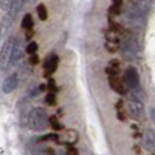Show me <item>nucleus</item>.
Returning a JSON list of instances; mask_svg holds the SVG:
<instances>
[{"label":"nucleus","instance_id":"f03ea898","mask_svg":"<svg viewBox=\"0 0 155 155\" xmlns=\"http://www.w3.org/2000/svg\"><path fill=\"white\" fill-rule=\"evenodd\" d=\"M120 51L127 61H137L140 56V45L136 37L132 34H127V37L121 41Z\"/></svg>","mask_w":155,"mask_h":155},{"label":"nucleus","instance_id":"c85d7f7f","mask_svg":"<svg viewBox=\"0 0 155 155\" xmlns=\"http://www.w3.org/2000/svg\"><path fill=\"white\" fill-rule=\"evenodd\" d=\"M150 117H151V120H153L154 124H155V107H151V110H150Z\"/></svg>","mask_w":155,"mask_h":155},{"label":"nucleus","instance_id":"9d476101","mask_svg":"<svg viewBox=\"0 0 155 155\" xmlns=\"http://www.w3.org/2000/svg\"><path fill=\"white\" fill-rule=\"evenodd\" d=\"M143 146L150 153H154L155 151V131L154 129H146L144 135H143Z\"/></svg>","mask_w":155,"mask_h":155},{"label":"nucleus","instance_id":"4468645a","mask_svg":"<svg viewBox=\"0 0 155 155\" xmlns=\"http://www.w3.org/2000/svg\"><path fill=\"white\" fill-rule=\"evenodd\" d=\"M120 72V63L117 60H112L106 67V74L109 76H117Z\"/></svg>","mask_w":155,"mask_h":155},{"label":"nucleus","instance_id":"412c9836","mask_svg":"<svg viewBox=\"0 0 155 155\" xmlns=\"http://www.w3.org/2000/svg\"><path fill=\"white\" fill-rule=\"evenodd\" d=\"M45 102H46L48 105H52V106H54V105L57 104L56 93H52V91H49V93L46 94V97H45Z\"/></svg>","mask_w":155,"mask_h":155},{"label":"nucleus","instance_id":"a211bd4d","mask_svg":"<svg viewBox=\"0 0 155 155\" xmlns=\"http://www.w3.org/2000/svg\"><path fill=\"white\" fill-rule=\"evenodd\" d=\"M21 57H22V44L16 40L15 49H14V56H12V64H11V65L16 64V63H18V60L21 59Z\"/></svg>","mask_w":155,"mask_h":155},{"label":"nucleus","instance_id":"bb28decb","mask_svg":"<svg viewBox=\"0 0 155 155\" xmlns=\"http://www.w3.org/2000/svg\"><path fill=\"white\" fill-rule=\"evenodd\" d=\"M33 155H53V153H52V150H44V151H37Z\"/></svg>","mask_w":155,"mask_h":155},{"label":"nucleus","instance_id":"ddd939ff","mask_svg":"<svg viewBox=\"0 0 155 155\" xmlns=\"http://www.w3.org/2000/svg\"><path fill=\"white\" fill-rule=\"evenodd\" d=\"M26 0H11V4L8 7V15L12 19H15V16L18 15V12L23 8Z\"/></svg>","mask_w":155,"mask_h":155},{"label":"nucleus","instance_id":"9b49d317","mask_svg":"<svg viewBox=\"0 0 155 155\" xmlns=\"http://www.w3.org/2000/svg\"><path fill=\"white\" fill-rule=\"evenodd\" d=\"M18 82H19V79H18V75H16V74L10 75L4 80V83H3V93H5V94L12 93V91L18 87Z\"/></svg>","mask_w":155,"mask_h":155},{"label":"nucleus","instance_id":"6ab92c4d","mask_svg":"<svg viewBox=\"0 0 155 155\" xmlns=\"http://www.w3.org/2000/svg\"><path fill=\"white\" fill-rule=\"evenodd\" d=\"M33 25H34V22H33V16L30 15V14H26V15L23 16V19H22L21 26L27 30V29H31Z\"/></svg>","mask_w":155,"mask_h":155},{"label":"nucleus","instance_id":"1a4fd4ad","mask_svg":"<svg viewBox=\"0 0 155 155\" xmlns=\"http://www.w3.org/2000/svg\"><path fill=\"white\" fill-rule=\"evenodd\" d=\"M59 67V56L56 54H51L46 57V60L44 61V71H45V76H49L54 72Z\"/></svg>","mask_w":155,"mask_h":155},{"label":"nucleus","instance_id":"aec40b11","mask_svg":"<svg viewBox=\"0 0 155 155\" xmlns=\"http://www.w3.org/2000/svg\"><path fill=\"white\" fill-rule=\"evenodd\" d=\"M37 14L41 21H46V18H48V10H46V7L44 4H40L37 7Z\"/></svg>","mask_w":155,"mask_h":155},{"label":"nucleus","instance_id":"7ed1b4c3","mask_svg":"<svg viewBox=\"0 0 155 155\" xmlns=\"http://www.w3.org/2000/svg\"><path fill=\"white\" fill-rule=\"evenodd\" d=\"M48 112L44 107H34L31 112L29 113L27 117V127L31 131H42L48 125Z\"/></svg>","mask_w":155,"mask_h":155},{"label":"nucleus","instance_id":"cd10ccee","mask_svg":"<svg viewBox=\"0 0 155 155\" xmlns=\"http://www.w3.org/2000/svg\"><path fill=\"white\" fill-rule=\"evenodd\" d=\"M30 63H31V64H37L38 63V57H37V54H31V59H30Z\"/></svg>","mask_w":155,"mask_h":155},{"label":"nucleus","instance_id":"f257e3e1","mask_svg":"<svg viewBox=\"0 0 155 155\" xmlns=\"http://www.w3.org/2000/svg\"><path fill=\"white\" fill-rule=\"evenodd\" d=\"M146 12L135 7L134 4L125 8L123 14H121V21L127 27L131 29H142L146 23Z\"/></svg>","mask_w":155,"mask_h":155},{"label":"nucleus","instance_id":"423d86ee","mask_svg":"<svg viewBox=\"0 0 155 155\" xmlns=\"http://www.w3.org/2000/svg\"><path fill=\"white\" fill-rule=\"evenodd\" d=\"M120 45H121L120 33L109 29L106 33H105V48L107 49L109 53H114L116 51L120 49Z\"/></svg>","mask_w":155,"mask_h":155},{"label":"nucleus","instance_id":"4be33fe9","mask_svg":"<svg viewBox=\"0 0 155 155\" xmlns=\"http://www.w3.org/2000/svg\"><path fill=\"white\" fill-rule=\"evenodd\" d=\"M49 123H51L52 128H53L54 131H60V129H63V125L59 123V120H57L56 117H51L49 118Z\"/></svg>","mask_w":155,"mask_h":155},{"label":"nucleus","instance_id":"a878e982","mask_svg":"<svg viewBox=\"0 0 155 155\" xmlns=\"http://www.w3.org/2000/svg\"><path fill=\"white\" fill-rule=\"evenodd\" d=\"M67 155H78V150L74 146H68V150H67Z\"/></svg>","mask_w":155,"mask_h":155},{"label":"nucleus","instance_id":"20e7f679","mask_svg":"<svg viewBox=\"0 0 155 155\" xmlns=\"http://www.w3.org/2000/svg\"><path fill=\"white\" fill-rule=\"evenodd\" d=\"M15 37H10L4 41L2 49H0V70H7L12 64L14 49H15Z\"/></svg>","mask_w":155,"mask_h":155},{"label":"nucleus","instance_id":"2eb2a0df","mask_svg":"<svg viewBox=\"0 0 155 155\" xmlns=\"http://www.w3.org/2000/svg\"><path fill=\"white\" fill-rule=\"evenodd\" d=\"M116 114H117V118L120 121L127 120V112H125V107H124L123 99H118L117 104H116Z\"/></svg>","mask_w":155,"mask_h":155},{"label":"nucleus","instance_id":"6e6552de","mask_svg":"<svg viewBox=\"0 0 155 155\" xmlns=\"http://www.w3.org/2000/svg\"><path fill=\"white\" fill-rule=\"evenodd\" d=\"M78 139H79V135H78V132L75 129H67L61 136H59L57 142L65 146H74L78 142Z\"/></svg>","mask_w":155,"mask_h":155},{"label":"nucleus","instance_id":"39448f33","mask_svg":"<svg viewBox=\"0 0 155 155\" xmlns=\"http://www.w3.org/2000/svg\"><path fill=\"white\" fill-rule=\"evenodd\" d=\"M128 110L134 120L143 121L146 118V109H144V105H143V101L131 98L128 101Z\"/></svg>","mask_w":155,"mask_h":155},{"label":"nucleus","instance_id":"393cba45","mask_svg":"<svg viewBox=\"0 0 155 155\" xmlns=\"http://www.w3.org/2000/svg\"><path fill=\"white\" fill-rule=\"evenodd\" d=\"M48 88H49V91H52V93H56V91H57L56 83H54L53 79H49V82H48Z\"/></svg>","mask_w":155,"mask_h":155},{"label":"nucleus","instance_id":"dca6fc26","mask_svg":"<svg viewBox=\"0 0 155 155\" xmlns=\"http://www.w3.org/2000/svg\"><path fill=\"white\" fill-rule=\"evenodd\" d=\"M121 5H123V0H113V4L109 8V15L116 16L121 14Z\"/></svg>","mask_w":155,"mask_h":155},{"label":"nucleus","instance_id":"f3484780","mask_svg":"<svg viewBox=\"0 0 155 155\" xmlns=\"http://www.w3.org/2000/svg\"><path fill=\"white\" fill-rule=\"evenodd\" d=\"M131 2L135 7H137L139 10L144 11V12L150 8V5H151V0H131Z\"/></svg>","mask_w":155,"mask_h":155},{"label":"nucleus","instance_id":"f8f14e48","mask_svg":"<svg viewBox=\"0 0 155 155\" xmlns=\"http://www.w3.org/2000/svg\"><path fill=\"white\" fill-rule=\"evenodd\" d=\"M109 86L114 93L120 94V95L127 94V90H125V87H124L123 82H120V79H118L117 76H109Z\"/></svg>","mask_w":155,"mask_h":155},{"label":"nucleus","instance_id":"5701e85b","mask_svg":"<svg viewBox=\"0 0 155 155\" xmlns=\"http://www.w3.org/2000/svg\"><path fill=\"white\" fill-rule=\"evenodd\" d=\"M37 49H38V44L34 42V41H33V42H30L29 45L26 46V52L29 54H34L35 52H37Z\"/></svg>","mask_w":155,"mask_h":155},{"label":"nucleus","instance_id":"b1692460","mask_svg":"<svg viewBox=\"0 0 155 155\" xmlns=\"http://www.w3.org/2000/svg\"><path fill=\"white\" fill-rule=\"evenodd\" d=\"M41 142H44V140H54V142H57L59 140V135H56V134H48V135H45V136H42L41 137Z\"/></svg>","mask_w":155,"mask_h":155},{"label":"nucleus","instance_id":"0eeeda50","mask_svg":"<svg viewBox=\"0 0 155 155\" xmlns=\"http://www.w3.org/2000/svg\"><path fill=\"white\" fill-rule=\"evenodd\" d=\"M124 80H125L127 87L129 88V91H134L140 88V79H139V74L135 70L134 67H129L125 71V75H124Z\"/></svg>","mask_w":155,"mask_h":155}]
</instances>
